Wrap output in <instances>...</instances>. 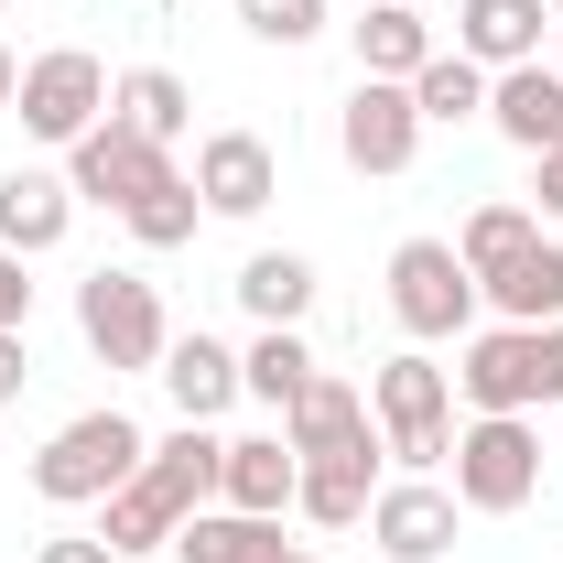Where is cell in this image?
I'll return each mask as SVG.
<instances>
[{
    "mask_svg": "<svg viewBox=\"0 0 563 563\" xmlns=\"http://www.w3.org/2000/svg\"><path fill=\"white\" fill-rule=\"evenodd\" d=\"M368 422H379V455H390V466L433 477V466L455 455V368H433L422 347L379 357V379H368Z\"/></svg>",
    "mask_w": 563,
    "mask_h": 563,
    "instance_id": "cell-1",
    "label": "cell"
},
{
    "mask_svg": "<svg viewBox=\"0 0 563 563\" xmlns=\"http://www.w3.org/2000/svg\"><path fill=\"white\" fill-rule=\"evenodd\" d=\"M444 466H455V509L509 520V509L542 498V433H531V412H477V422H455Z\"/></svg>",
    "mask_w": 563,
    "mask_h": 563,
    "instance_id": "cell-2",
    "label": "cell"
},
{
    "mask_svg": "<svg viewBox=\"0 0 563 563\" xmlns=\"http://www.w3.org/2000/svg\"><path fill=\"white\" fill-rule=\"evenodd\" d=\"M141 455H152V433H141L131 412H76L44 455H33V488L55 498V509H98L109 488H131Z\"/></svg>",
    "mask_w": 563,
    "mask_h": 563,
    "instance_id": "cell-3",
    "label": "cell"
},
{
    "mask_svg": "<svg viewBox=\"0 0 563 563\" xmlns=\"http://www.w3.org/2000/svg\"><path fill=\"white\" fill-rule=\"evenodd\" d=\"M390 325H401L412 347L477 336V272L455 261V239H401V250H390Z\"/></svg>",
    "mask_w": 563,
    "mask_h": 563,
    "instance_id": "cell-4",
    "label": "cell"
},
{
    "mask_svg": "<svg viewBox=\"0 0 563 563\" xmlns=\"http://www.w3.org/2000/svg\"><path fill=\"white\" fill-rule=\"evenodd\" d=\"M76 336L109 357V368H163L174 325H163V292L141 272H87L76 282Z\"/></svg>",
    "mask_w": 563,
    "mask_h": 563,
    "instance_id": "cell-5",
    "label": "cell"
},
{
    "mask_svg": "<svg viewBox=\"0 0 563 563\" xmlns=\"http://www.w3.org/2000/svg\"><path fill=\"white\" fill-rule=\"evenodd\" d=\"M11 109H22V131H33V141L76 152V141L109 120V66H98L87 44H55V55L22 66V98H11Z\"/></svg>",
    "mask_w": 563,
    "mask_h": 563,
    "instance_id": "cell-6",
    "label": "cell"
},
{
    "mask_svg": "<svg viewBox=\"0 0 563 563\" xmlns=\"http://www.w3.org/2000/svg\"><path fill=\"white\" fill-rule=\"evenodd\" d=\"M336 152H347V174H412L422 152V109L401 76H357L347 109H336Z\"/></svg>",
    "mask_w": 563,
    "mask_h": 563,
    "instance_id": "cell-7",
    "label": "cell"
},
{
    "mask_svg": "<svg viewBox=\"0 0 563 563\" xmlns=\"http://www.w3.org/2000/svg\"><path fill=\"white\" fill-rule=\"evenodd\" d=\"M163 174H185V163H174L163 141H141L131 120H98V131H87V141L66 152V185H76V207H109V217L131 207V196H152Z\"/></svg>",
    "mask_w": 563,
    "mask_h": 563,
    "instance_id": "cell-8",
    "label": "cell"
},
{
    "mask_svg": "<svg viewBox=\"0 0 563 563\" xmlns=\"http://www.w3.org/2000/svg\"><path fill=\"white\" fill-rule=\"evenodd\" d=\"M455 401H466V412H531V401H542V336H531V325L455 336Z\"/></svg>",
    "mask_w": 563,
    "mask_h": 563,
    "instance_id": "cell-9",
    "label": "cell"
},
{
    "mask_svg": "<svg viewBox=\"0 0 563 563\" xmlns=\"http://www.w3.org/2000/svg\"><path fill=\"white\" fill-rule=\"evenodd\" d=\"M196 196H207V217H261L282 196V152L261 131H207L196 141Z\"/></svg>",
    "mask_w": 563,
    "mask_h": 563,
    "instance_id": "cell-10",
    "label": "cell"
},
{
    "mask_svg": "<svg viewBox=\"0 0 563 563\" xmlns=\"http://www.w3.org/2000/svg\"><path fill=\"white\" fill-rule=\"evenodd\" d=\"M368 542L390 563H444L455 553V488H433V477H401V488L368 498Z\"/></svg>",
    "mask_w": 563,
    "mask_h": 563,
    "instance_id": "cell-11",
    "label": "cell"
},
{
    "mask_svg": "<svg viewBox=\"0 0 563 563\" xmlns=\"http://www.w3.org/2000/svg\"><path fill=\"white\" fill-rule=\"evenodd\" d=\"M282 444L292 455H368L379 444V422H368V390H347V379H303L292 390V412H282Z\"/></svg>",
    "mask_w": 563,
    "mask_h": 563,
    "instance_id": "cell-12",
    "label": "cell"
},
{
    "mask_svg": "<svg viewBox=\"0 0 563 563\" xmlns=\"http://www.w3.org/2000/svg\"><path fill=\"white\" fill-rule=\"evenodd\" d=\"M66 228H76V185L66 174H44V163H11V174H0V250L44 261V250H66Z\"/></svg>",
    "mask_w": 563,
    "mask_h": 563,
    "instance_id": "cell-13",
    "label": "cell"
},
{
    "mask_svg": "<svg viewBox=\"0 0 563 563\" xmlns=\"http://www.w3.org/2000/svg\"><path fill=\"white\" fill-rule=\"evenodd\" d=\"M488 131L509 141V152H553L563 141V66H498L488 76Z\"/></svg>",
    "mask_w": 563,
    "mask_h": 563,
    "instance_id": "cell-14",
    "label": "cell"
},
{
    "mask_svg": "<svg viewBox=\"0 0 563 563\" xmlns=\"http://www.w3.org/2000/svg\"><path fill=\"white\" fill-rule=\"evenodd\" d=\"M292 488H303V455H292L282 433H239L228 466H217V509H250V520H282Z\"/></svg>",
    "mask_w": 563,
    "mask_h": 563,
    "instance_id": "cell-15",
    "label": "cell"
},
{
    "mask_svg": "<svg viewBox=\"0 0 563 563\" xmlns=\"http://www.w3.org/2000/svg\"><path fill=\"white\" fill-rule=\"evenodd\" d=\"M152 379L174 390V412H185V422H217L228 401H239V347H217L207 325H196V336H174V347H163Z\"/></svg>",
    "mask_w": 563,
    "mask_h": 563,
    "instance_id": "cell-16",
    "label": "cell"
},
{
    "mask_svg": "<svg viewBox=\"0 0 563 563\" xmlns=\"http://www.w3.org/2000/svg\"><path fill=\"white\" fill-rule=\"evenodd\" d=\"M542 0H455V55H477V66H531L542 55Z\"/></svg>",
    "mask_w": 563,
    "mask_h": 563,
    "instance_id": "cell-17",
    "label": "cell"
},
{
    "mask_svg": "<svg viewBox=\"0 0 563 563\" xmlns=\"http://www.w3.org/2000/svg\"><path fill=\"white\" fill-rule=\"evenodd\" d=\"M347 33H357V76H401V87L444 55V44H433V22H422L412 0H368Z\"/></svg>",
    "mask_w": 563,
    "mask_h": 563,
    "instance_id": "cell-18",
    "label": "cell"
},
{
    "mask_svg": "<svg viewBox=\"0 0 563 563\" xmlns=\"http://www.w3.org/2000/svg\"><path fill=\"white\" fill-rule=\"evenodd\" d=\"M368 498H379V444H368V455H303L292 509H303L314 531H357V520H368Z\"/></svg>",
    "mask_w": 563,
    "mask_h": 563,
    "instance_id": "cell-19",
    "label": "cell"
},
{
    "mask_svg": "<svg viewBox=\"0 0 563 563\" xmlns=\"http://www.w3.org/2000/svg\"><path fill=\"white\" fill-rule=\"evenodd\" d=\"M217 466H228V444H217L207 422H174V433H163V444L141 455V477L174 498L185 520H196V509H217Z\"/></svg>",
    "mask_w": 563,
    "mask_h": 563,
    "instance_id": "cell-20",
    "label": "cell"
},
{
    "mask_svg": "<svg viewBox=\"0 0 563 563\" xmlns=\"http://www.w3.org/2000/svg\"><path fill=\"white\" fill-rule=\"evenodd\" d=\"M174 531H185V509L152 488V477H131V488H109L98 498V542L120 563H141V553H174Z\"/></svg>",
    "mask_w": 563,
    "mask_h": 563,
    "instance_id": "cell-21",
    "label": "cell"
},
{
    "mask_svg": "<svg viewBox=\"0 0 563 563\" xmlns=\"http://www.w3.org/2000/svg\"><path fill=\"white\" fill-rule=\"evenodd\" d=\"M109 120H131L141 141H163V152H174L185 120H196V87H185L174 66H131L120 87H109Z\"/></svg>",
    "mask_w": 563,
    "mask_h": 563,
    "instance_id": "cell-22",
    "label": "cell"
},
{
    "mask_svg": "<svg viewBox=\"0 0 563 563\" xmlns=\"http://www.w3.org/2000/svg\"><path fill=\"white\" fill-rule=\"evenodd\" d=\"M174 553L185 563H282V520H250V509H196L185 531H174Z\"/></svg>",
    "mask_w": 563,
    "mask_h": 563,
    "instance_id": "cell-23",
    "label": "cell"
},
{
    "mask_svg": "<svg viewBox=\"0 0 563 563\" xmlns=\"http://www.w3.org/2000/svg\"><path fill=\"white\" fill-rule=\"evenodd\" d=\"M239 303H250L261 325H303V314H314V261H303V250H250V261H239Z\"/></svg>",
    "mask_w": 563,
    "mask_h": 563,
    "instance_id": "cell-24",
    "label": "cell"
},
{
    "mask_svg": "<svg viewBox=\"0 0 563 563\" xmlns=\"http://www.w3.org/2000/svg\"><path fill=\"white\" fill-rule=\"evenodd\" d=\"M531 239H542V217L520 207V196H488V207H477L466 228H455V261H466V272H477V292H488V282L509 272V261H520Z\"/></svg>",
    "mask_w": 563,
    "mask_h": 563,
    "instance_id": "cell-25",
    "label": "cell"
},
{
    "mask_svg": "<svg viewBox=\"0 0 563 563\" xmlns=\"http://www.w3.org/2000/svg\"><path fill=\"white\" fill-rule=\"evenodd\" d=\"M488 303H498V325H553L563 314V239H531V250L488 282Z\"/></svg>",
    "mask_w": 563,
    "mask_h": 563,
    "instance_id": "cell-26",
    "label": "cell"
},
{
    "mask_svg": "<svg viewBox=\"0 0 563 563\" xmlns=\"http://www.w3.org/2000/svg\"><path fill=\"white\" fill-rule=\"evenodd\" d=\"M412 109H422V131H433V120H444V131H455V120H488V66L444 44V55L412 76Z\"/></svg>",
    "mask_w": 563,
    "mask_h": 563,
    "instance_id": "cell-27",
    "label": "cell"
},
{
    "mask_svg": "<svg viewBox=\"0 0 563 563\" xmlns=\"http://www.w3.org/2000/svg\"><path fill=\"white\" fill-rule=\"evenodd\" d=\"M314 379V347H303V325H261V347L239 357V390L250 401H272V412H292V390Z\"/></svg>",
    "mask_w": 563,
    "mask_h": 563,
    "instance_id": "cell-28",
    "label": "cell"
},
{
    "mask_svg": "<svg viewBox=\"0 0 563 563\" xmlns=\"http://www.w3.org/2000/svg\"><path fill=\"white\" fill-rule=\"evenodd\" d=\"M196 217H207L196 174H163L152 196H131V207H120V228H131L141 250H185V239H196Z\"/></svg>",
    "mask_w": 563,
    "mask_h": 563,
    "instance_id": "cell-29",
    "label": "cell"
},
{
    "mask_svg": "<svg viewBox=\"0 0 563 563\" xmlns=\"http://www.w3.org/2000/svg\"><path fill=\"white\" fill-rule=\"evenodd\" d=\"M325 11H336V0H239V22H250L261 44H282V55H292V44H314V33H325Z\"/></svg>",
    "mask_w": 563,
    "mask_h": 563,
    "instance_id": "cell-30",
    "label": "cell"
},
{
    "mask_svg": "<svg viewBox=\"0 0 563 563\" xmlns=\"http://www.w3.org/2000/svg\"><path fill=\"white\" fill-rule=\"evenodd\" d=\"M0 325H11V336L33 325V261H22V250H0Z\"/></svg>",
    "mask_w": 563,
    "mask_h": 563,
    "instance_id": "cell-31",
    "label": "cell"
},
{
    "mask_svg": "<svg viewBox=\"0 0 563 563\" xmlns=\"http://www.w3.org/2000/svg\"><path fill=\"white\" fill-rule=\"evenodd\" d=\"M531 217H563V141L531 152Z\"/></svg>",
    "mask_w": 563,
    "mask_h": 563,
    "instance_id": "cell-32",
    "label": "cell"
},
{
    "mask_svg": "<svg viewBox=\"0 0 563 563\" xmlns=\"http://www.w3.org/2000/svg\"><path fill=\"white\" fill-rule=\"evenodd\" d=\"M22 379H33V347H22V336H11V325H0V412H11V401H22Z\"/></svg>",
    "mask_w": 563,
    "mask_h": 563,
    "instance_id": "cell-33",
    "label": "cell"
},
{
    "mask_svg": "<svg viewBox=\"0 0 563 563\" xmlns=\"http://www.w3.org/2000/svg\"><path fill=\"white\" fill-rule=\"evenodd\" d=\"M531 336H542V401H563V314H553V325H531Z\"/></svg>",
    "mask_w": 563,
    "mask_h": 563,
    "instance_id": "cell-34",
    "label": "cell"
},
{
    "mask_svg": "<svg viewBox=\"0 0 563 563\" xmlns=\"http://www.w3.org/2000/svg\"><path fill=\"white\" fill-rule=\"evenodd\" d=\"M33 563H120V553H109L98 531H87V542H76V531H66V542H44V553H33Z\"/></svg>",
    "mask_w": 563,
    "mask_h": 563,
    "instance_id": "cell-35",
    "label": "cell"
},
{
    "mask_svg": "<svg viewBox=\"0 0 563 563\" xmlns=\"http://www.w3.org/2000/svg\"><path fill=\"white\" fill-rule=\"evenodd\" d=\"M11 98H22V55L0 44V109H11Z\"/></svg>",
    "mask_w": 563,
    "mask_h": 563,
    "instance_id": "cell-36",
    "label": "cell"
},
{
    "mask_svg": "<svg viewBox=\"0 0 563 563\" xmlns=\"http://www.w3.org/2000/svg\"><path fill=\"white\" fill-rule=\"evenodd\" d=\"M282 563H314V553H282Z\"/></svg>",
    "mask_w": 563,
    "mask_h": 563,
    "instance_id": "cell-37",
    "label": "cell"
},
{
    "mask_svg": "<svg viewBox=\"0 0 563 563\" xmlns=\"http://www.w3.org/2000/svg\"><path fill=\"white\" fill-rule=\"evenodd\" d=\"M542 11H563V0H542Z\"/></svg>",
    "mask_w": 563,
    "mask_h": 563,
    "instance_id": "cell-38",
    "label": "cell"
},
{
    "mask_svg": "<svg viewBox=\"0 0 563 563\" xmlns=\"http://www.w3.org/2000/svg\"><path fill=\"white\" fill-rule=\"evenodd\" d=\"M357 11H368V0H357Z\"/></svg>",
    "mask_w": 563,
    "mask_h": 563,
    "instance_id": "cell-39",
    "label": "cell"
},
{
    "mask_svg": "<svg viewBox=\"0 0 563 563\" xmlns=\"http://www.w3.org/2000/svg\"><path fill=\"white\" fill-rule=\"evenodd\" d=\"M0 11H11V0H0Z\"/></svg>",
    "mask_w": 563,
    "mask_h": 563,
    "instance_id": "cell-40",
    "label": "cell"
}]
</instances>
